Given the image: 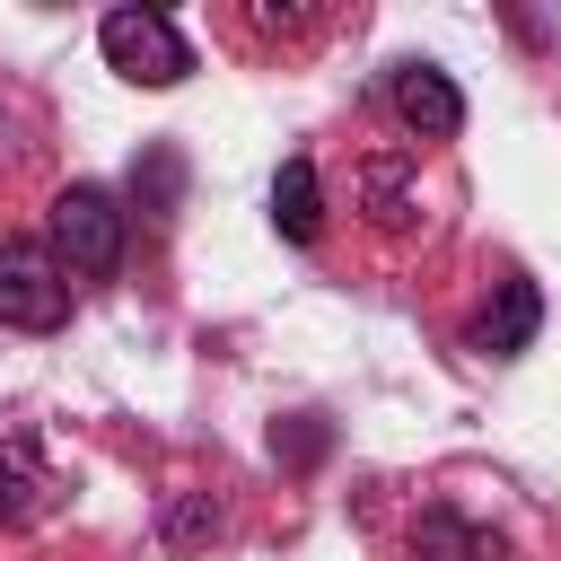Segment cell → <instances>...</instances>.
<instances>
[{
	"instance_id": "6da1fadb",
	"label": "cell",
	"mask_w": 561,
	"mask_h": 561,
	"mask_svg": "<svg viewBox=\"0 0 561 561\" xmlns=\"http://www.w3.org/2000/svg\"><path fill=\"white\" fill-rule=\"evenodd\" d=\"M377 561H561L552 526L482 473H430V482H377L368 500Z\"/></svg>"
},
{
	"instance_id": "7a4b0ae2",
	"label": "cell",
	"mask_w": 561,
	"mask_h": 561,
	"mask_svg": "<svg viewBox=\"0 0 561 561\" xmlns=\"http://www.w3.org/2000/svg\"><path fill=\"white\" fill-rule=\"evenodd\" d=\"M430 140H412L394 114H368L351 140H342V219H359V237L368 245H386V254H403V245H421L430 237Z\"/></svg>"
},
{
	"instance_id": "3957f363",
	"label": "cell",
	"mask_w": 561,
	"mask_h": 561,
	"mask_svg": "<svg viewBox=\"0 0 561 561\" xmlns=\"http://www.w3.org/2000/svg\"><path fill=\"white\" fill-rule=\"evenodd\" d=\"M123 245H131V219H123V202H114L105 184H70V193L53 202V254H61V272L114 280V272H123Z\"/></svg>"
},
{
	"instance_id": "277c9868",
	"label": "cell",
	"mask_w": 561,
	"mask_h": 561,
	"mask_svg": "<svg viewBox=\"0 0 561 561\" xmlns=\"http://www.w3.org/2000/svg\"><path fill=\"white\" fill-rule=\"evenodd\" d=\"M70 316V272L44 237H9L0 245V324L18 333H53Z\"/></svg>"
},
{
	"instance_id": "5b68a950",
	"label": "cell",
	"mask_w": 561,
	"mask_h": 561,
	"mask_svg": "<svg viewBox=\"0 0 561 561\" xmlns=\"http://www.w3.org/2000/svg\"><path fill=\"white\" fill-rule=\"evenodd\" d=\"M96 44H105V61H114L123 79H140V88H175V79L193 70L184 35H175L158 9H114V18L96 26Z\"/></svg>"
},
{
	"instance_id": "8992f818",
	"label": "cell",
	"mask_w": 561,
	"mask_h": 561,
	"mask_svg": "<svg viewBox=\"0 0 561 561\" xmlns=\"http://www.w3.org/2000/svg\"><path fill=\"white\" fill-rule=\"evenodd\" d=\"M386 114H394L412 140H430V149H447V140L465 131V96H456V79H447L438 61H394V70H386Z\"/></svg>"
},
{
	"instance_id": "52a82bcc",
	"label": "cell",
	"mask_w": 561,
	"mask_h": 561,
	"mask_svg": "<svg viewBox=\"0 0 561 561\" xmlns=\"http://www.w3.org/2000/svg\"><path fill=\"white\" fill-rule=\"evenodd\" d=\"M535 324H543L535 280H526V272H500V280H491V307L473 316V351H482V359H517V351L535 342Z\"/></svg>"
},
{
	"instance_id": "ba28073f",
	"label": "cell",
	"mask_w": 561,
	"mask_h": 561,
	"mask_svg": "<svg viewBox=\"0 0 561 561\" xmlns=\"http://www.w3.org/2000/svg\"><path fill=\"white\" fill-rule=\"evenodd\" d=\"M272 228L289 245H324V167L316 158H280V175H272Z\"/></svg>"
},
{
	"instance_id": "9c48e42d",
	"label": "cell",
	"mask_w": 561,
	"mask_h": 561,
	"mask_svg": "<svg viewBox=\"0 0 561 561\" xmlns=\"http://www.w3.org/2000/svg\"><path fill=\"white\" fill-rule=\"evenodd\" d=\"M44 500H53V473H44L35 438H26V430H9V438H0V526H26Z\"/></svg>"
}]
</instances>
